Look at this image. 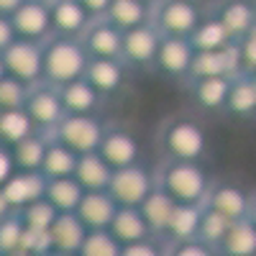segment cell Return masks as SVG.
<instances>
[{
    "label": "cell",
    "mask_w": 256,
    "mask_h": 256,
    "mask_svg": "<svg viewBox=\"0 0 256 256\" xmlns=\"http://www.w3.org/2000/svg\"><path fill=\"white\" fill-rule=\"evenodd\" d=\"M159 152L164 159L174 162H205L210 152V136L208 128L195 116H169L156 134Z\"/></svg>",
    "instance_id": "1"
},
{
    "label": "cell",
    "mask_w": 256,
    "mask_h": 256,
    "mask_svg": "<svg viewBox=\"0 0 256 256\" xmlns=\"http://www.w3.org/2000/svg\"><path fill=\"white\" fill-rule=\"evenodd\" d=\"M210 184L212 180L202 162L164 159L156 169V187L164 190L177 205H205Z\"/></svg>",
    "instance_id": "2"
},
{
    "label": "cell",
    "mask_w": 256,
    "mask_h": 256,
    "mask_svg": "<svg viewBox=\"0 0 256 256\" xmlns=\"http://www.w3.org/2000/svg\"><path fill=\"white\" fill-rule=\"evenodd\" d=\"M90 67V54L80 38L52 36L44 41V82L52 88H64L74 80H82Z\"/></svg>",
    "instance_id": "3"
},
{
    "label": "cell",
    "mask_w": 256,
    "mask_h": 256,
    "mask_svg": "<svg viewBox=\"0 0 256 256\" xmlns=\"http://www.w3.org/2000/svg\"><path fill=\"white\" fill-rule=\"evenodd\" d=\"M156 190V169L138 162L123 169H113L108 184L110 198L118 208H141V202Z\"/></svg>",
    "instance_id": "4"
},
{
    "label": "cell",
    "mask_w": 256,
    "mask_h": 256,
    "mask_svg": "<svg viewBox=\"0 0 256 256\" xmlns=\"http://www.w3.org/2000/svg\"><path fill=\"white\" fill-rule=\"evenodd\" d=\"M105 128H108V123L100 118V113H90V116L67 113L52 131V138L72 148L74 154H92L100 148Z\"/></svg>",
    "instance_id": "5"
},
{
    "label": "cell",
    "mask_w": 256,
    "mask_h": 256,
    "mask_svg": "<svg viewBox=\"0 0 256 256\" xmlns=\"http://www.w3.org/2000/svg\"><path fill=\"white\" fill-rule=\"evenodd\" d=\"M202 18L205 10L200 8L198 0H162L159 6H154L152 24L162 36L190 38Z\"/></svg>",
    "instance_id": "6"
},
{
    "label": "cell",
    "mask_w": 256,
    "mask_h": 256,
    "mask_svg": "<svg viewBox=\"0 0 256 256\" xmlns=\"http://www.w3.org/2000/svg\"><path fill=\"white\" fill-rule=\"evenodd\" d=\"M6 72L28 88L44 82V44H34V41L16 38L13 44L3 52Z\"/></svg>",
    "instance_id": "7"
},
{
    "label": "cell",
    "mask_w": 256,
    "mask_h": 256,
    "mask_svg": "<svg viewBox=\"0 0 256 256\" xmlns=\"http://www.w3.org/2000/svg\"><path fill=\"white\" fill-rule=\"evenodd\" d=\"M98 154L113 169H123V166L144 162L141 159V141H138V136L128 126H120V123H108Z\"/></svg>",
    "instance_id": "8"
},
{
    "label": "cell",
    "mask_w": 256,
    "mask_h": 256,
    "mask_svg": "<svg viewBox=\"0 0 256 256\" xmlns=\"http://www.w3.org/2000/svg\"><path fill=\"white\" fill-rule=\"evenodd\" d=\"M10 24H13L16 38L34 41V44H44V41H49L54 36L49 0H26L10 16Z\"/></svg>",
    "instance_id": "9"
},
{
    "label": "cell",
    "mask_w": 256,
    "mask_h": 256,
    "mask_svg": "<svg viewBox=\"0 0 256 256\" xmlns=\"http://www.w3.org/2000/svg\"><path fill=\"white\" fill-rule=\"evenodd\" d=\"M192 59H195V49H192L190 38L162 36L154 72H159L166 80H174V82H187L190 70H192Z\"/></svg>",
    "instance_id": "10"
},
{
    "label": "cell",
    "mask_w": 256,
    "mask_h": 256,
    "mask_svg": "<svg viewBox=\"0 0 256 256\" xmlns=\"http://www.w3.org/2000/svg\"><path fill=\"white\" fill-rule=\"evenodd\" d=\"M162 44V34L154 28V24H146L131 31H123V49L120 59L131 70H154L156 52Z\"/></svg>",
    "instance_id": "11"
},
{
    "label": "cell",
    "mask_w": 256,
    "mask_h": 256,
    "mask_svg": "<svg viewBox=\"0 0 256 256\" xmlns=\"http://www.w3.org/2000/svg\"><path fill=\"white\" fill-rule=\"evenodd\" d=\"M24 110L28 113L34 126L44 134H52L59 126V120L67 116V110H64V105H62V98H59V90L46 84V82H38L31 88Z\"/></svg>",
    "instance_id": "12"
},
{
    "label": "cell",
    "mask_w": 256,
    "mask_h": 256,
    "mask_svg": "<svg viewBox=\"0 0 256 256\" xmlns=\"http://www.w3.org/2000/svg\"><path fill=\"white\" fill-rule=\"evenodd\" d=\"M248 205H251V192L241 187L238 182H212L210 192L205 198V208L220 212L228 220H244L248 216Z\"/></svg>",
    "instance_id": "13"
},
{
    "label": "cell",
    "mask_w": 256,
    "mask_h": 256,
    "mask_svg": "<svg viewBox=\"0 0 256 256\" xmlns=\"http://www.w3.org/2000/svg\"><path fill=\"white\" fill-rule=\"evenodd\" d=\"M131 67L123 62V59H90V67H88V80L92 88L108 100V98H116L126 90L128 84V72Z\"/></svg>",
    "instance_id": "14"
},
{
    "label": "cell",
    "mask_w": 256,
    "mask_h": 256,
    "mask_svg": "<svg viewBox=\"0 0 256 256\" xmlns=\"http://www.w3.org/2000/svg\"><path fill=\"white\" fill-rule=\"evenodd\" d=\"M82 46L90 54V59H120L123 49V31H118L105 18H98L90 28L82 34Z\"/></svg>",
    "instance_id": "15"
},
{
    "label": "cell",
    "mask_w": 256,
    "mask_h": 256,
    "mask_svg": "<svg viewBox=\"0 0 256 256\" xmlns=\"http://www.w3.org/2000/svg\"><path fill=\"white\" fill-rule=\"evenodd\" d=\"M49 10H52V26H54L56 36L82 38V34L95 20L84 10L80 0H49Z\"/></svg>",
    "instance_id": "16"
},
{
    "label": "cell",
    "mask_w": 256,
    "mask_h": 256,
    "mask_svg": "<svg viewBox=\"0 0 256 256\" xmlns=\"http://www.w3.org/2000/svg\"><path fill=\"white\" fill-rule=\"evenodd\" d=\"M46 192V177L41 172H13L10 180L3 184V195L13 210H24L31 202L41 200Z\"/></svg>",
    "instance_id": "17"
},
{
    "label": "cell",
    "mask_w": 256,
    "mask_h": 256,
    "mask_svg": "<svg viewBox=\"0 0 256 256\" xmlns=\"http://www.w3.org/2000/svg\"><path fill=\"white\" fill-rule=\"evenodd\" d=\"M190 84V98L195 102L198 110L205 113H223L228 92H230V77H205V80H192Z\"/></svg>",
    "instance_id": "18"
},
{
    "label": "cell",
    "mask_w": 256,
    "mask_h": 256,
    "mask_svg": "<svg viewBox=\"0 0 256 256\" xmlns=\"http://www.w3.org/2000/svg\"><path fill=\"white\" fill-rule=\"evenodd\" d=\"M116 210H118V205L110 198V192L100 190V192H84V198L77 208V216L88 230H108Z\"/></svg>",
    "instance_id": "19"
},
{
    "label": "cell",
    "mask_w": 256,
    "mask_h": 256,
    "mask_svg": "<svg viewBox=\"0 0 256 256\" xmlns=\"http://www.w3.org/2000/svg\"><path fill=\"white\" fill-rule=\"evenodd\" d=\"M212 13H216V18L226 26V31L230 34L233 41H238V38H244L246 34L254 31L256 3H251V0H223Z\"/></svg>",
    "instance_id": "20"
},
{
    "label": "cell",
    "mask_w": 256,
    "mask_h": 256,
    "mask_svg": "<svg viewBox=\"0 0 256 256\" xmlns=\"http://www.w3.org/2000/svg\"><path fill=\"white\" fill-rule=\"evenodd\" d=\"M52 246L54 251H62V254H80L84 238H88V228H84V223L80 220L77 212H59V216L54 218L52 228Z\"/></svg>",
    "instance_id": "21"
},
{
    "label": "cell",
    "mask_w": 256,
    "mask_h": 256,
    "mask_svg": "<svg viewBox=\"0 0 256 256\" xmlns=\"http://www.w3.org/2000/svg\"><path fill=\"white\" fill-rule=\"evenodd\" d=\"M59 90V98H62V105L67 113H77V116H90V113H100L105 98L92 88L88 80H74L64 88H56Z\"/></svg>",
    "instance_id": "22"
},
{
    "label": "cell",
    "mask_w": 256,
    "mask_h": 256,
    "mask_svg": "<svg viewBox=\"0 0 256 256\" xmlns=\"http://www.w3.org/2000/svg\"><path fill=\"white\" fill-rule=\"evenodd\" d=\"M108 230H110V236H113L120 246L138 244V241H146V238L154 236L152 228H148V223L144 220V216H141L138 208H118Z\"/></svg>",
    "instance_id": "23"
},
{
    "label": "cell",
    "mask_w": 256,
    "mask_h": 256,
    "mask_svg": "<svg viewBox=\"0 0 256 256\" xmlns=\"http://www.w3.org/2000/svg\"><path fill=\"white\" fill-rule=\"evenodd\" d=\"M72 177L82 184L84 192H100V190H108L110 177H113V166L105 162L98 152H92V154H80Z\"/></svg>",
    "instance_id": "24"
},
{
    "label": "cell",
    "mask_w": 256,
    "mask_h": 256,
    "mask_svg": "<svg viewBox=\"0 0 256 256\" xmlns=\"http://www.w3.org/2000/svg\"><path fill=\"white\" fill-rule=\"evenodd\" d=\"M154 18V8L146 6L144 0H113L108 13H105V20L113 24L118 31H131L138 26L152 24Z\"/></svg>",
    "instance_id": "25"
},
{
    "label": "cell",
    "mask_w": 256,
    "mask_h": 256,
    "mask_svg": "<svg viewBox=\"0 0 256 256\" xmlns=\"http://www.w3.org/2000/svg\"><path fill=\"white\" fill-rule=\"evenodd\" d=\"M174 208H177V202L166 195L164 190H154L152 195H148L144 202H141V216H144V220L148 223V228H152V233L156 238H164L166 236V228H169V223H172V216H174Z\"/></svg>",
    "instance_id": "26"
},
{
    "label": "cell",
    "mask_w": 256,
    "mask_h": 256,
    "mask_svg": "<svg viewBox=\"0 0 256 256\" xmlns=\"http://www.w3.org/2000/svg\"><path fill=\"white\" fill-rule=\"evenodd\" d=\"M49 141H52V134L36 131L34 136H28V138H24L20 144L10 146L16 172H41V164H44Z\"/></svg>",
    "instance_id": "27"
},
{
    "label": "cell",
    "mask_w": 256,
    "mask_h": 256,
    "mask_svg": "<svg viewBox=\"0 0 256 256\" xmlns=\"http://www.w3.org/2000/svg\"><path fill=\"white\" fill-rule=\"evenodd\" d=\"M223 113H228L230 118H238V120L256 118V84L251 74H241L233 80Z\"/></svg>",
    "instance_id": "28"
},
{
    "label": "cell",
    "mask_w": 256,
    "mask_h": 256,
    "mask_svg": "<svg viewBox=\"0 0 256 256\" xmlns=\"http://www.w3.org/2000/svg\"><path fill=\"white\" fill-rule=\"evenodd\" d=\"M230 34L226 31V26L216 18V13H205V18L198 24V28L192 31L190 44L195 52H220L230 44Z\"/></svg>",
    "instance_id": "29"
},
{
    "label": "cell",
    "mask_w": 256,
    "mask_h": 256,
    "mask_svg": "<svg viewBox=\"0 0 256 256\" xmlns=\"http://www.w3.org/2000/svg\"><path fill=\"white\" fill-rule=\"evenodd\" d=\"M44 198L54 205L56 212H77L84 198V190L74 177H56V180H46Z\"/></svg>",
    "instance_id": "30"
},
{
    "label": "cell",
    "mask_w": 256,
    "mask_h": 256,
    "mask_svg": "<svg viewBox=\"0 0 256 256\" xmlns=\"http://www.w3.org/2000/svg\"><path fill=\"white\" fill-rule=\"evenodd\" d=\"M200 218H202V205H177L172 223L166 228V244H177V241H192L198 238L200 230Z\"/></svg>",
    "instance_id": "31"
},
{
    "label": "cell",
    "mask_w": 256,
    "mask_h": 256,
    "mask_svg": "<svg viewBox=\"0 0 256 256\" xmlns=\"http://www.w3.org/2000/svg\"><path fill=\"white\" fill-rule=\"evenodd\" d=\"M220 256H256V226L244 218L230 226L228 236L218 246Z\"/></svg>",
    "instance_id": "32"
},
{
    "label": "cell",
    "mask_w": 256,
    "mask_h": 256,
    "mask_svg": "<svg viewBox=\"0 0 256 256\" xmlns=\"http://www.w3.org/2000/svg\"><path fill=\"white\" fill-rule=\"evenodd\" d=\"M77 159H80V154H74L72 148H67L56 138H52L49 148H46V156H44V164H41V174H44L46 180L72 177L74 166H77Z\"/></svg>",
    "instance_id": "33"
},
{
    "label": "cell",
    "mask_w": 256,
    "mask_h": 256,
    "mask_svg": "<svg viewBox=\"0 0 256 256\" xmlns=\"http://www.w3.org/2000/svg\"><path fill=\"white\" fill-rule=\"evenodd\" d=\"M38 128L34 126V120L28 118V113L20 108V110H3L0 116V141L6 146H16L24 138L34 136Z\"/></svg>",
    "instance_id": "34"
},
{
    "label": "cell",
    "mask_w": 256,
    "mask_h": 256,
    "mask_svg": "<svg viewBox=\"0 0 256 256\" xmlns=\"http://www.w3.org/2000/svg\"><path fill=\"white\" fill-rule=\"evenodd\" d=\"M233 220H228L226 216H220V212L216 210H210L202 205V218H200V230H198V238L205 241L208 246L212 248H218L223 244V238L228 236V230H230Z\"/></svg>",
    "instance_id": "35"
},
{
    "label": "cell",
    "mask_w": 256,
    "mask_h": 256,
    "mask_svg": "<svg viewBox=\"0 0 256 256\" xmlns=\"http://www.w3.org/2000/svg\"><path fill=\"white\" fill-rule=\"evenodd\" d=\"M24 233H26V223L20 218V212L13 210L10 216H6L0 220V254H13L20 248V241H24Z\"/></svg>",
    "instance_id": "36"
},
{
    "label": "cell",
    "mask_w": 256,
    "mask_h": 256,
    "mask_svg": "<svg viewBox=\"0 0 256 256\" xmlns=\"http://www.w3.org/2000/svg\"><path fill=\"white\" fill-rule=\"evenodd\" d=\"M31 88L10 74L0 80V110H20L28 100Z\"/></svg>",
    "instance_id": "37"
},
{
    "label": "cell",
    "mask_w": 256,
    "mask_h": 256,
    "mask_svg": "<svg viewBox=\"0 0 256 256\" xmlns=\"http://www.w3.org/2000/svg\"><path fill=\"white\" fill-rule=\"evenodd\" d=\"M123 246L110 236V230H90L77 256H120Z\"/></svg>",
    "instance_id": "38"
},
{
    "label": "cell",
    "mask_w": 256,
    "mask_h": 256,
    "mask_svg": "<svg viewBox=\"0 0 256 256\" xmlns=\"http://www.w3.org/2000/svg\"><path fill=\"white\" fill-rule=\"evenodd\" d=\"M56 216L59 212L54 210V205L46 198H41V200H36L28 208L20 210V218H24L26 228H36V230H49Z\"/></svg>",
    "instance_id": "39"
},
{
    "label": "cell",
    "mask_w": 256,
    "mask_h": 256,
    "mask_svg": "<svg viewBox=\"0 0 256 256\" xmlns=\"http://www.w3.org/2000/svg\"><path fill=\"white\" fill-rule=\"evenodd\" d=\"M20 251H28V254H34V256H46L49 251H54V246H52V233H49V230L26 228L24 241H20Z\"/></svg>",
    "instance_id": "40"
},
{
    "label": "cell",
    "mask_w": 256,
    "mask_h": 256,
    "mask_svg": "<svg viewBox=\"0 0 256 256\" xmlns=\"http://www.w3.org/2000/svg\"><path fill=\"white\" fill-rule=\"evenodd\" d=\"M166 256H220L218 248L208 246L200 238H192V241H177V244H169L166 246Z\"/></svg>",
    "instance_id": "41"
},
{
    "label": "cell",
    "mask_w": 256,
    "mask_h": 256,
    "mask_svg": "<svg viewBox=\"0 0 256 256\" xmlns=\"http://www.w3.org/2000/svg\"><path fill=\"white\" fill-rule=\"evenodd\" d=\"M166 241L164 238H146V241H138V244H128L123 246L120 256H166Z\"/></svg>",
    "instance_id": "42"
},
{
    "label": "cell",
    "mask_w": 256,
    "mask_h": 256,
    "mask_svg": "<svg viewBox=\"0 0 256 256\" xmlns=\"http://www.w3.org/2000/svg\"><path fill=\"white\" fill-rule=\"evenodd\" d=\"M241 59H244V74H256V31L238 38Z\"/></svg>",
    "instance_id": "43"
},
{
    "label": "cell",
    "mask_w": 256,
    "mask_h": 256,
    "mask_svg": "<svg viewBox=\"0 0 256 256\" xmlns=\"http://www.w3.org/2000/svg\"><path fill=\"white\" fill-rule=\"evenodd\" d=\"M16 172V164H13V154H10V146H6L3 141H0V187H3L10 174Z\"/></svg>",
    "instance_id": "44"
},
{
    "label": "cell",
    "mask_w": 256,
    "mask_h": 256,
    "mask_svg": "<svg viewBox=\"0 0 256 256\" xmlns=\"http://www.w3.org/2000/svg\"><path fill=\"white\" fill-rule=\"evenodd\" d=\"M13 41H16V31H13V24H10V16L0 13V54H3Z\"/></svg>",
    "instance_id": "45"
},
{
    "label": "cell",
    "mask_w": 256,
    "mask_h": 256,
    "mask_svg": "<svg viewBox=\"0 0 256 256\" xmlns=\"http://www.w3.org/2000/svg\"><path fill=\"white\" fill-rule=\"evenodd\" d=\"M80 3L84 6V10H88V13L98 20V18H105V13H108V8H110L113 0H80Z\"/></svg>",
    "instance_id": "46"
},
{
    "label": "cell",
    "mask_w": 256,
    "mask_h": 256,
    "mask_svg": "<svg viewBox=\"0 0 256 256\" xmlns=\"http://www.w3.org/2000/svg\"><path fill=\"white\" fill-rule=\"evenodd\" d=\"M24 3H26V0H0V13H3V16H13Z\"/></svg>",
    "instance_id": "47"
},
{
    "label": "cell",
    "mask_w": 256,
    "mask_h": 256,
    "mask_svg": "<svg viewBox=\"0 0 256 256\" xmlns=\"http://www.w3.org/2000/svg\"><path fill=\"white\" fill-rule=\"evenodd\" d=\"M13 212V208H10V202L6 200V195H3V187H0V220H3L6 216H10Z\"/></svg>",
    "instance_id": "48"
},
{
    "label": "cell",
    "mask_w": 256,
    "mask_h": 256,
    "mask_svg": "<svg viewBox=\"0 0 256 256\" xmlns=\"http://www.w3.org/2000/svg\"><path fill=\"white\" fill-rule=\"evenodd\" d=\"M246 218L256 226V195H251V205H248V216Z\"/></svg>",
    "instance_id": "49"
},
{
    "label": "cell",
    "mask_w": 256,
    "mask_h": 256,
    "mask_svg": "<svg viewBox=\"0 0 256 256\" xmlns=\"http://www.w3.org/2000/svg\"><path fill=\"white\" fill-rule=\"evenodd\" d=\"M8 72H6V62H3V54H0V80H3Z\"/></svg>",
    "instance_id": "50"
},
{
    "label": "cell",
    "mask_w": 256,
    "mask_h": 256,
    "mask_svg": "<svg viewBox=\"0 0 256 256\" xmlns=\"http://www.w3.org/2000/svg\"><path fill=\"white\" fill-rule=\"evenodd\" d=\"M46 256H77V254H62V251H49Z\"/></svg>",
    "instance_id": "51"
},
{
    "label": "cell",
    "mask_w": 256,
    "mask_h": 256,
    "mask_svg": "<svg viewBox=\"0 0 256 256\" xmlns=\"http://www.w3.org/2000/svg\"><path fill=\"white\" fill-rule=\"evenodd\" d=\"M144 3H146V6H152V8H154V6H159V3H162V0H144Z\"/></svg>",
    "instance_id": "52"
},
{
    "label": "cell",
    "mask_w": 256,
    "mask_h": 256,
    "mask_svg": "<svg viewBox=\"0 0 256 256\" xmlns=\"http://www.w3.org/2000/svg\"><path fill=\"white\" fill-rule=\"evenodd\" d=\"M251 77H254V84H256V74H251Z\"/></svg>",
    "instance_id": "53"
},
{
    "label": "cell",
    "mask_w": 256,
    "mask_h": 256,
    "mask_svg": "<svg viewBox=\"0 0 256 256\" xmlns=\"http://www.w3.org/2000/svg\"><path fill=\"white\" fill-rule=\"evenodd\" d=\"M254 31H256V24H254Z\"/></svg>",
    "instance_id": "54"
},
{
    "label": "cell",
    "mask_w": 256,
    "mask_h": 256,
    "mask_svg": "<svg viewBox=\"0 0 256 256\" xmlns=\"http://www.w3.org/2000/svg\"><path fill=\"white\" fill-rule=\"evenodd\" d=\"M0 116H3V110H0Z\"/></svg>",
    "instance_id": "55"
},
{
    "label": "cell",
    "mask_w": 256,
    "mask_h": 256,
    "mask_svg": "<svg viewBox=\"0 0 256 256\" xmlns=\"http://www.w3.org/2000/svg\"><path fill=\"white\" fill-rule=\"evenodd\" d=\"M0 256H6V254H0Z\"/></svg>",
    "instance_id": "56"
}]
</instances>
